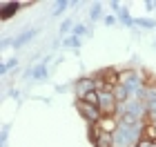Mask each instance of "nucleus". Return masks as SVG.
<instances>
[{
    "mask_svg": "<svg viewBox=\"0 0 156 147\" xmlns=\"http://www.w3.org/2000/svg\"><path fill=\"white\" fill-rule=\"evenodd\" d=\"M118 82H120L123 87H127V92L132 94V98H136V94L145 87L143 76H140L136 69H125V72H120V74H118Z\"/></svg>",
    "mask_w": 156,
    "mask_h": 147,
    "instance_id": "nucleus-1",
    "label": "nucleus"
},
{
    "mask_svg": "<svg viewBox=\"0 0 156 147\" xmlns=\"http://www.w3.org/2000/svg\"><path fill=\"white\" fill-rule=\"evenodd\" d=\"M76 109L80 111V116L87 121L89 125H96L98 121L103 118V114H101V109L98 107H94V105H87L85 100H76Z\"/></svg>",
    "mask_w": 156,
    "mask_h": 147,
    "instance_id": "nucleus-2",
    "label": "nucleus"
},
{
    "mask_svg": "<svg viewBox=\"0 0 156 147\" xmlns=\"http://www.w3.org/2000/svg\"><path fill=\"white\" fill-rule=\"evenodd\" d=\"M118 125H120L118 116H103L101 121L94 125V127H96L98 131H103V134H114V131L118 129Z\"/></svg>",
    "mask_w": 156,
    "mask_h": 147,
    "instance_id": "nucleus-3",
    "label": "nucleus"
},
{
    "mask_svg": "<svg viewBox=\"0 0 156 147\" xmlns=\"http://www.w3.org/2000/svg\"><path fill=\"white\" fill-rule=\"evenodd\" d=\"M112 9H114V16H116V18L120 20V23L125 25V27H132V29L136 27V20H134V18L129 16L127 7H123L120 2H116V0H114V2H112Z\"/></svg>",
    "mask_w": 156,
    "mask_h": 147,
    "instance_id": "nucleus-4",
    "label": "nucleus"
},
{
    "mask_svg": "<svg viewBox=\"0 0 156 147\" xmlns=\"http://www.w3.org/2000/svg\"><path fill=\"white\" fill-rule=\"evenodd\" d=\"M89 92H96V78H80V80H76V100H83Z\"/></svg>",
    "mask_w": 156,
    "mask_h": 147,
    "instance_id": "nucleus-5",
    "label": "nucleus"
},
{
    "mask_svg": "<svg viewBox=\"0 0 156 147\" xmlns=\"http://www.w3.org/2000/svg\"><path fill=\"white\" fill-rule=\"evenodd\" d=\"M91 141L94 147H114V134H103L91 125Z\"/></svg>",
    "mask_w": 156,
    "mask_h": 147,
    "instance_id": "nucleus-6",
    "label": "nucleus"
},
{
    "mask_svg": "<svg viewBox=\"0 0 156 147\" xmlns=\"http://www.w3.org/2000/svg\"><path fill=\"white\" fill-rule=\"evenodd\" d=\"M38 33H40V29H25L23 33H18V36L13 38V47H16V49L25 47V45L29 43V40H31L34 36H38Z\"/></svg>",
    "mask_w": 156,
    "mask_h": 147,
    "instance_id": "nucleus-7",
    "label": "nucleus"
},
{
    "mask_svg": "<svg viewBox=\"0 0 156 147\" xmlns=\"http://www.w3.org/2000/svg\"><path fill=\"white\" fill-rule=\"evenodd\" d=\"M20 2H0V18L2 20H9L13 13H18L20 11Z\"/></svg>",
    "mask_w": 156,
    "mask_h": 147,
    "instance_id": "nucleus-8",
    "label": "nucleus"
},
{
    "mask_svg": "<svg viewBox=\"0 0 156 147\" xmlns=\"http://www.w3.org/2000/svg\"><path fill=\"white\" fill-rule=\"evenodd\" d=\"M47 76H49V72H47V65H45V62H38L36 67H31V78H34V80L42 82V80H47Z\"/></svg>",
    "mask_w": 156,
    "mask_h": 147,
    "instance_id": "nucleus-9",
    "label": "nucleus"
},
{
    "mask_svg": "<svg viewBox=\"0 0 156 147\" xmlns=\"http://www.w3.org/2000/svg\"><path fill=\"white\" fill-rule=\"evenodd\" d=\"M114 96H116L118 105H123V103H127V100H129V98H132V94L127 92V87H123V85H120V82H118V85L114 87Z\"/></svg>",
    "mask_w": 156,
    "mask_h": 147,
    "instance_id": "nucleus-10",
    "label": "nucleus"
},
{
    "mask_svg": "<svg viewBox=\"0 0 156 147\" xmlns=\"http://www.w3.org/2000/svg\"><path fill=\"white\" fill-rule=\"evenodd\" d=\"M74 27H76V25H74V20H72V18H65V20L60 23V29H58V31H60V36H62V38H65V36H72Z\"/></svg>",
    "mask_w": 156,
    "mask_h": 147,
    "instance_id": "nucleus-11",
    "label": "nucleus"
},
{
    "mask_svg": "<svg viewBox=\"0 0 156 147\" xmlns=\"http://www.w3.org/2000/svg\"><path fill=\"white\" fill-rule=\"evenodd\" d=\"M11 69H18V58H9V60H5L2 62V67H0V74H9Z\"/></svg>",
    "mask_w": 156,
    "mask_h": 147,
    "instance_id": "nucleus-12",
    "label": "nucleus"
},
{
    "mask_svg": "<svg viewBox=\"0 0 156 147\" xmlns=\"http://www.w3.org/2000/svg\"><path fill=\"white\" fill-rule=\"evenodd\" d=\"M98 18H105V16H103V5H101V2L91 5V9H89V20H98Z\"/></svg>",
    "mask_w": 156,
    "mask_h": 147,
    "instance_id": "nucleus-13",
    "label": "nucleus"
},
{
    "mask_svg": "<svg viewBox=\"0 0 156 147\" xmlns=\"http://www.w3.org/2000/svg\"><path fill=\"white\" fill-rule=\"evenodd\" d=\"M62 47H74V49H78V47H80V38L74 36V33H72V36H65V38H62Z\"/></svg>",
    "mask_w": 156,
    "mask_h": 147,
    "instance_id": "nucleus-14",
    "label": "nucleus"
},
{
    "mask_svg": "<svg viewBox=\"0 0 156 147\" xmlns=\"http://www.w3.org/2000/svg\"><path fill=\"white\" fill-rule=\"evenodd\" d=\"M134 20H136V25L143 27V29H154V27H156L154 18H134Z\"/></svg>",
    "mask_w": 156,
    "mask_h": 147,
    "instance_id": "nucleus-15",
    "label": "nucleus"
},
{
    "mask_svg": "<svg viewBox=\"0 0 156 147\" xmlns=\"http://www.w3.org/2000/svg\"><path fill=\"white\" fill-rule=\"evenodd\" d=\"M74 2H69V0H60V2H56V9L51 11V16H60V13H65L67 7H72Z\"/></svg>",
    "mask_w": 156,
    "mask_h": 147,
    "instance_id": "nucleus-16",
    "label": "nucleus"
},
{
    "mask_svg": "<svg viewBox=\"0 0 156 147\" xmlns=\"http://www.w3.org/2000/svg\"><path fill=\"white\" fill-rule=\"evenodd\" d=\"M74 36H78V38H80V36H85V33H87V36H91V29H89V27L87 25H83V23H78L76 27H74Z\"/></svg>",
    "mask_w": 156,
    "mask_h": 147,
    "instance_id": "nucleus-17",
    "label": "nucleus"
},
{
    "mask_svg": "<svg viewBox=\"0 0 156 147\" xmlns=\"http://www.w3.org/2000/svg\"><path fill=\"white\" fill-rule=\"evenodd\" d=\"M83 100L87 103V105H94V107H98V92H89L87 96L83 98Z\"/></svg>",
    "mask_w": 156,
    "mask_h": 147,
    "instance_id": "nucleus-18",
    "label": "nucleus"
},
{
    "mask_svg": "<svg viewBox=\"0 0 156 147\" xmlns=\"http://www.w3.org/2000/svg\"><path fill=\"white\" fill-rule=\"evenodd\" d=\"M147 116H150V121H154V118H156V98L147 103Z\"/></svg>",
    "mask_w": 156,
    "mask_h": 147,
    "instance_id": "nucleus-19",
    "label": "nucleus"
},
{
    "mask_svg": "<svg viewBox=\"0 0 156 147\" xmlns=\"http://www.w3.org/2000/svg\"><path fill=\"white\" fill-rule=\"evenodd\" d=\"M103 23L107 25V27H114V25L118 23V18H116V16H105V18H103Z\"/></svg>",
    "mask_w": 156,
    "mask_h": 147,
    "instance_id": "nucleus-20",
    "label": "nucleus"
},
{
    "mask_svg": "<svg viewBox=\"0 0 156 147\" xmlns=\"http://www.w3.org/2000/svg\"><path fill=\"white\" fill-rule=\"evenodd\" d=\"M138 147H156V143H154V141H147V138H143V141L138 143Z\"/></svg>",
    "mask_w": 156,
    "mask_h": 147,
    "instance_id": "nucleus-21",
    "label": "nucleus"
},
{
    "mask_svg": "<svg viewBox=\"0 0 156 147\" xmlns=\"http://www.w3.org/2000/svg\"><path fill=\"white\" fill-rule=\"evenodd\" d=\"M145 7H147L150 11H156V2H154V0H147V2H145Z\"/></svg>",
    "mask_w": 156,
    "mask_h": 147,
    "instance_id": "nucleus-22",
    "label": "nucleus"
},
{
    "mask_svg": "<svg viewBox=\"0 0 156 147\" xmlns=\"http://www.w3.org/2000/svg\"><path fill=\"white\" fill-rule=\"evenodd\" d=\"M150 123H152V125H154V127H156V118H154V121H150Z\"/></svg>",
    "mask_w": 156,
    "mask_h": 147,
    "instance_id": "nucleus-23",
    "label": "nucleus"
},
{
    "mask_svg": "<svg viewBox=\"0 0 156 147\" xmlns=\"http://www.w3.org/2000/svg\"><path fill=\"white\" fill-rule=\"evenodd\" d=\"M154 49H156V40H154Z\"/></svg>",
    "mask_w": 156,
    "mask_h": 147,
    "instance_id": "nucleus-24",
    "label": "nucleus"
},
{
    "mask_svg": "<svg viewBox=\"0 0 156 147\" xmlns=\"http://www.w3.org/2000/svg\"><path fill=\"white\" fill-rule=\"evenodd\" d=\"M132 147H138V145H132Z\"/></svg>",
    "mask_w": 156,
    "mask_h": 147,
    "instance_id": "nucleus-25",
    "label": "nucleus"
}]
</instances>
